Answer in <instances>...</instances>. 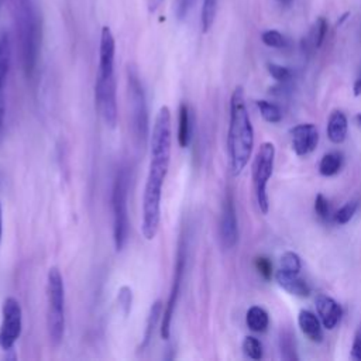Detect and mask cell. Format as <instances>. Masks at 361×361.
Wrapping results in <instances>:
<instances>
[{"label": "cell", "mask_w": 361, "mask_h": 361, "mask_svg": "<svg viewBox=\"0 0 361 361\" xmlns=\"http://www.w3.org/2000/svg\"><path fill=\"white\" fill-rule=\"evenodd\" d=\"M279 3H282V4H289L292 0H278Z\"/></svg>", "instance_id": "ab89813d"}, {"label": "cell", "mask_w": 361, "mask_h": 361, "mask_svg": "<svg viewBox=\"0 0 361 361\" xmlns=\"http://www.w3.org/2000/svg\"><path fill=\"white\" fill-rule=\"evenodd\" d=\"M355 120H357V124L361 126V113H358V114L355 116Z\"/></svg>", "instance_id": "f35d334b"}, {"label": "cell", "mask_w": 361, "mask_h": 361, "mask_svg": "<svg viewBox=\"0 0 361 361\" xmlns=\"http://www.w3.org/2000/svg\"><path fill=\"white\" fill-rule=\"evenodd\" d=\"M217 4H219V0H203L202 14H200L203 32H207L212 28L216 18V13H217Z\"/></svg>", "instance_id": "83f0119b"}, {"label": "cell", "mask_w": 361, "mask_h": 361, "mask_svg": "<svg viewBox=\"0 0 361 361\" xmlns=\"http://www.w3.org/2000/svg\"><path fill=\"white\" fill-rule=\"evenodd\" d=\"M261 41L269 47V48H275V49H285L290 45L289 38L285 37L282 32H279L278 30H265L261 34Z\"/></svg>", "instance_id": "484cf974"}, {"label": "cell", "mask_w": 361, "mask_h": 361, "mask_svg": "<svg viewBox=\"0 0 361 361\" xmlns=\"http://www.w3.org/2000/svg\"><path fill=\"white\" fill-rule=\"evenodd\" d=\"M162 1H164V0H148V8H149V11H151V13L157 11V10L159 8V6L162 4Z\"/></svg>", "instance_id": "8d00e7d4"}, {"label": "cell", "mask_w": 361, "mask_h": 361, "mask_svg": "<svg viewBox=\"0 0 361 361\" xmlns=\"http://www.w3.org/2000/svg\"><path fill=\"white\" fill-rule=\"evenodd\" d=\"M254 267L257 269V272L265 279L269 281L272 278V262L269 261V258L264 257V255H258L254 258Z\"/></svg>", "instance_id": "1f68e13d"}, {"label": "cell", "mask_w": 361, "mask_h": 361, "mask_svg": "<svg viewBox=\"0 0 361 361\" xmlns=\"http://www.w3.org/2000/svg\"><path fill=\"white\" fill-rule=\"evenodd\" d=\"M314 212L322 220H329L330 217H333L331 204L323 193H317L314 197Z\"/></svg>", "instance_id": "4dcf8cb0"}, {"label": "cell", "mask_w": 361, "mask_h": 361, "mask_svg": "<svg viewBox=\"0 0 361 361\" xmlns=\"http://www.w3.org/2000/svg\"><path fill=\"white\" fill-rule=\"evenodd\" d=\"M274 162H275V145L271 141H265L259 145L251 165L254 195H255L257 206L262 214H267L269 210V197H268L267 186L274 172Z\"/></svg>", "instance_id": "ba28073f"}, {"label": "cell", "mask_w": 361, "mask_h": 361, "mask_svg": "<svg viewBox=\"0 0 361 361\" xmlns=\"http://www.w3.org/2000/svg\"><path fill=\"white\" fill-rule=\"evenodd\" d=\"M162 313H164V303L161 300H155L151 307H149V313H148V317H147V324H145V331H144V337H142V341L140 344V351H144L149 343H151V338H152V334H154V330L159 322V319L162 317Z\"/></svg>", "instance_id": "44dd1931"}, {"label": "cell", "mask_w": 361, "mask_h": 361, "mask_svg": "<svg viewBox=\"0 0 361 361\" xmlns=\"http://www.w3.org/2000/svg\"><path fill=\"white\" fill-rule=\"evenodd\" d=\"M254 149V128L245 104L244 89L237 86L230 96V117L227 130L228 168L237 176L247 166Z\"/></svg>", "instance_id": "7a4b0ae2"}, {"label": "cell", "mask_w": 361, "mask_h": 361, "mask_svg": "<svg viewBox=\"0 0 361 361\" xmlns=\"http://www.w3.org/2000/svg\"><path fill=\"white\" fill-rule=\"evenodd\" d=\"M1 3H3V0H0V6H1Z\"/></svg>", "instance_id": "60d3db41"}, {"label": "cell", "mask_w": 361, "mask_h": 361, "mask_svg": "<svg viewBox=\"0 0 361 361\" xmlns=\"http://www.w3.org/2000/svg\"><path fill=\"white\" fill-rule=\"evenodd\" d=\"M314 305L323 327L326 330H333L343 316V309L340 303L329 295L319 293L314 299Z\"/></svg>", "instance_id": "4fadbf2b"}, {"label": "cell", "mask_w": 361, "mask_h": 361, "mask_svg": "<svg viewBox=\"0 0 361 361\" xmlns=\"http://www.w3.org/2000/svg\"><path fill=\"white\" fill-rule=\"evenodd\" d=\"M116 41L109 27L102 28L99 45V65L94 83V99L97 110L107 127L117 124V82L114 75Z\"/></svg>", "instance_id": "3957f363"}, {"label": "cell", "mask_w": 361, "mask_h": 361, "mask_svg": "<svg viewBox=\"0 0 361 361\" xmlns=\"http://www.w3.org/2000/svg\"><path fill=\"white\" fill-rule=\"evenodd\" d=\"M279 351H281V357L286 361H298L299 360L295 336L288 329H285L279 333Z\"/></svg>", "instance_id": "603a6c76"}, {"label": "cell", "mask_w": 361, "mask_h": 361, "mask_svg": "<svg viewBox=\"0 0 361 361\" xmlns=\"http://www.w3.org/2000/svg\"><path fill=\"white\" fill-rule=\"evenodd\" d=\"M245 323L251 331L264 333L269 326V314L264 307L254 305L245 313Z\"/></svg>", "instance_id": "ffe728a7"}, {"label": "cell", "mask_w": 361, "mask_h": 361, "mask_svg": "<svg viewBox=\"0 0 361 361\" xmlns=\"http://www.w3.org/2000/svg\"><path fill=\"white\" fill-rule=\"evenodd\" d=\"M353 93H354V96H361V72L353 85Z\"/></svg>", "instance_id": "d590c367"}, {"label": "cell", "mask_w": 361, "mask_h": 361, "mask_svg": "<svg viewBox=\"0 0 361 361\" xmlns=\"http://www.w3.org/2000/svg\"><path fill=\"white\" fill-rule=\"evenodd\" d=\"M185 264H186V244L183 238L179 241V248L176 254V261H175V268H173V278L171 283V290L168 300L164 306V313H162V323H161V337L164 340L169 338L171 334V322L172 316L175 313V307L179 299V292L183 281V274H185Z\"/></svg>", "instance_id": "30bf717a"}, {"label": "cell", "mask_w": 361, "mask_h": 361, "mask_svg": "<svg viewBox=\"0 0 361 361\" xmlns=\"http://www.w3.org/2000/svg\"><path fill=\"white\" fill-rule=\"evenodd\" d=\"M358 204H360V200L358 199H353V200H348L347 203H344L337 212L333 213V221L338 226H344L347 224L355 214L357 209H358Z\"/></svg>", "instance_id": "4316f807"}, {"label": "cell", "mask_w": 361, "mask_h": 361, "mask_svg": "<svg viewBox=\"0 0 361 361\" xmlns=\"http://www.w3.org/2000/svg\"><path fill=\"white\" fill-rule=\"evenodd\" d=\"M300 269H302V261H300V257L296 252L285 251L281 255L278 271L289 274V275H299Z\"/></svg>", "instance_id": "d4e9b609"}, {"label": "cell", "mask_w": 361, "mask_h": 361, "mask_svg": "<svg viewBox=\"0 0 361 361\" xmlns=\"http://www.w3.org/2000/svg\"><path fill=\"white\" fill-rule=\"evenodd\" d=\"M327 137L333 144H341L347 138L348 120L341 110H333L327 120Z\"/></svg>", "instance_id": "ac0fdd59"}, {"label": "cell", "mask_w": 361, "mask_h": 361, "mask_svg": "<svg viewBox=\"0 0 361 361\" xmlns=\"http://www.w3.org/2000/svg\"><path fill=\"white\" fill-rule=\"evenodd\" d=\"M243 351L251 360H261L264 357L262 343L254 336H245L243 340Z\"/></svg>", "instance_id": "f1b7e54d"}, {"label": "cell", "mask_w": 361, "mask_h": 361, "mask_svg": "<svg viewBox=\"0 0 361 361\" xmlns=\"http://www.w3.org/2000/svg\"><path fill=\"white\" fill-rule=\"evenodd\" d=\"M298 324L300 331L312 341V343H322L324 338L323 334V324L320 319L310 310L302 309L298 314Z\"/></svg>", "instance_id": "9a60e30c"}, {"label": "cell", "mask_w": 361, "mask_h": 361, "mask_svg": "<svg viewBox=\"0 0 361 361\" xmlns=\"http://www.w3.org/2000/svg\"><path fill=\"white\" fill-rule=\"evenodd\" d=\"M127 85H128V102L131 113V130L134 140L138 145L144 147L149 137V123H148V109L145 100V92L134 66L127 69Z\"/></svg>", "instance_id": "52a82bcc"}, {"label": "cell", "mask_w": 361, "mask_h": 361, "mask_svg": "<svg viewBox=\"0 0 361 361\" xmlns=\"http://www.w3.org/2000/svg\"><path fill=\"white\" fill-rule=\"evenodd\" d=\"M275 279L283 290H286L293 296L307 298L310 295V286L303 278H300V275H289V274L276 271Z\"/></svg>", "instance_id": "e0dca14e"}, {"label": "cell", "mask_w": 361, "mask_h": 361, "mask_svg": "<svg viewBox=\"0 0 361 361\" xmlns=\"http://www.w3.org/2000/svg\"><path fill=\"white\" fill-rule=\"evenodd\" d=\"M11 11L21 66L25 76L31 78L35 73L41 49V14L32 0H13Z\"/></svg>", "instance_id": "277c9868"}, {"label": "cell", "mask_w": 361, "mask_h": 361, "mask_svg": "<svg viewBox=\"0 0 361 361\" xmlns=\"http://www.w3.org/2000/svg\"><path fill=\"white\" fill-rule=\"evenodd\" d=\"M257 107L262 116V118L267 121V123H271V124H276L282 120L283 117V113H282V109L276 104V103H272L269 100H257Z\"/></svg>", "instance_id": "cb8c5ba5"}, {"label": "cell", "mask_w": 361, "mask_h": 361, "mask_svg": "<svg viewBox=\"0 0 361 361\" xmlns=\"http://www.w3.org/2000/svg\"><path fill=\"white\" fill-rule=\"evenodd\" d=\"M326 34H327V21L324 17H317L312 24V27L309 28V32L306 34V37L302 38V51L307 55L317 51L322 47L326 38Z\"/></svg>", "instance_id": "2e32d148"}, {"label": "cell", "mask_w": 361, "mask_h": 361, "mask_svg": "<svg viewBox=\"0 0 361 361\" xmlns=\"http://www.w3.org/2000/svg\"><path fill=\"white\" fill-rule=\"evenodd\" d=\"M267 69H268V73L279 83H288L293 76V72L289 68L275 62H268Z\"/></svg>", "instance_id": "f546056e"}, {"label": "cell", "mask_w": 361, "mask_h": 361, "mask_svg": "<svg viewBox=\"0 0 361 361\" xmlns=\"http://www.w3.org/2000/svg\"><path fill=\"white\" fill-rule=\"evenodd\" d=\"M47 327L52 345H59L65 334V285L56 267H51L47 274Z\"/></svg>", "instance_id": "5b68a950"}, {"label": "cell", "mask_w": 361, "mask_h": 361, "mask_svg": "<svg viewBox=\"0 0 361 361\" xmlns=\"http://www.w3.org/2000/svg\"><path fill=\"white\" fill-rule=\"evenodd\" d=\"M118 299V305L123 309V313L127 316L130 313L131 309V302H133V295H131V289L128 286H121L117 295Z\"/></svg>", "instance_id": "d6a6232c"}, {"label": "cell", "mask_w": 361, "mask_h": 361, "mask_svg": "<svg viewBox=\"0 0 361 361\" xmlns=\"http://www.w3.org/2000/svg\"><path fill=\"white\" fill-rule=\"evenodd\" d=\"M23 330V310L20 302L7 296L1 305V323H0V348L11 351Z\"/></svg>", "instance_id": "9c48e42d"}, {"label": "cell", "mask_w": 361, "mask_h": 361, "mask_svg": "<svg viewBox=\"0 0 361 361\" xmlns=\"http://www.w3.org/2000/svg\"><path fill=\"white\" fill-rule=\"evenodd\" d=\"M1 234H3V213H1V203H0V243H1Z\"/></svg>", "instance_id": "74e56055"}, {"label": "cell", "mask_w": 361, "mask_h": 361, "mask_svg": "<svg viewBox=\"0 0 361 361\" xmlns=\"http://www.w3.org/2000/svg\"><path fill=\"white\" fill-rule=\"evenodd\" d=\"M10 38L6 31H0V130L4 123L6 114V96L4 85L7 80L8 66H10Z\"/></svg>", "instance_id": "5bb4252c"}, {"label": "cell", "mask_w": 361, "mask_h": 361, "mask_svg": "<svg viewBox=\"0 0 361 361\" xmlns=\"http://www.w3.org/2000/svg\"><path fill=\"white\" fill-rule=\"evenodd\" d=\"M128 172L120 168L116 173L111 190V212H113V241L116 251H121L128 240Z\"/></svg>", "instance_id": "8992f818"}, {"label": "cell", "mask_w": 361, "mask_h": 361, "mask_svg": "<svg viewBox=\"0 0 361 361\" xmlns=\"http://www.w3.org/2000/svg\"><path fill=\"white\" fill-rule=\"evenodd\" d=\"M350 358L354 361H361V326L358 327V330L354 334Z\"/></svg>", "instance_id": "e575fe53"}, {"label": "cell", "mask_w": 361, "mask_h": 361, "mask_svg": "<svg viewBox=\"0 0 361 361\" xmlns=\"http://www.w3.org/2000/svg\"><path fill=\"white\" fill-rule=\"evenodd\" d=\"M172 145L171 110L168 106H161L152 126L149 137V166L142 195V223L141 231L145 240H152L161 223V199L162 188L168 173Z\"/></svg>", "instance_id": "6da1fadb"}, {"label": "cell", "mask_w": 361, "mask_h": 361, "mask_svg": "<svg viewBox=\"0 0 361 361\" xmlns=\"http://www.w3.org/2000/svg\"><path fill=\"white\" fill-rule=\"evenodd\" d=\"M219 235L220 243L224 250H231L238 241V220L237 209L233 192L228 189L223 197L220 221H219Z\"/></svg>", "instance_id": "8fae6325"}, {"label": "cell", "mask_w": 361, "mask_h": 361, "mask_svg": "<svg viewBox=\"0 0 361 361\" xmlns=\"http://www.w3.org/2000/svg\"><path fill=\"white\" fill-rule=\"evenodd\" d=\"M195 0H175V14L179 20H183L190 8L193 7Z\"/></svg>", "instance_id": "836d02e7"}, {"label": "cell", "mask_w": 361, "mask_h": 361, "mask_svg": "<svg viewBox=\"0 0 361 361\" xmlns=\"http://www.w3.org/2000/svg\"><path fill=\"white\" fill-rule=\"evenodd\" d=\"M292 149L296 155L305 157L313 152L319 144V131L312 123L296 124L289 130Z\"/></svg>", "instance_id": "7c38bea8"}, {"label": "cell", "mask_w": 361, "mask_h": 361, "mask_svg": "<svg viewBox=\"0 0 361 361\" xmlns=\"http://www.w3.org/2000/svg\"><path fill=\"white\" fill-rule=\"evenodd\" d=\"M344 157L338 151H330L324 154L319 162V172L323 176H334L343 168Z\"/></svg>", "instance_id": "7402d4cb"}, {"label": "cell", "mask_w": 361, "mask_h": 361, "mask_svg": "<svg viewBox=\"0 0 361 361\" xmlns=\"http://www.w3.org/2000/svg\"><path fill=\"white\" fill-rule=\"evenodd\" d=\"M178 144L182 148H186L192 140V114L188 103L182 102L178 109Z\"/></svg>", "instance_id": "d6986e66"}]
</instances>
